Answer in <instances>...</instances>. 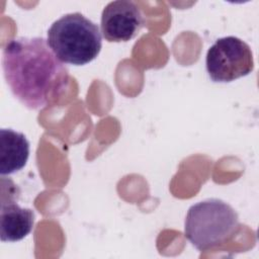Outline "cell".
Wrapping results in <instances>:
<instances>
[{
  "label": "cell",
  "instance_id": "obj_3",
  "mask_svg": "<svg viewBox=\"0 0 259 259\" xmlns=\"http://www.w3.org/2000/svg\"><path fill=\"white\" fill-rule=\"evenodd\" d=\"M238 227V213L229 203L219 198H207L189 207L184 234L197 250L205 251L230 239Z\"/></svg>",
  "mask_w": 259,
  "mask_h": 259
},
{
  "label": "cell",
  "instance_id": "obj_4",
  "mask_svg": "<svg viewBox=\"0 0 259 259\" xmlns=\"http://www.w3.org/2000/svg\"><path fill=\"white\" fill-rule=\"evenodd\" d=\"M205 66L213 82H232L253 71V53L250 47L239 37L232 35L221 37L209 47Z\"/></svg>",
  "mask_w": 259,
  "mask_h": 259
},
{
  "label": "cell",
  "instance_id": "obj_6",
  "mask_svg": "<svg viewBox=\"0 0 259 259\" xmlns=\"http://www.w3.org/2000/svg\"><path fill=\"white\" fill-rule=\"evenodd\" d=\"M2 182L0 229L2 242H16L25 238L33 228L34 213L30 208L21 207L16 201L19 198L17 185L9 179L8 187Z\"/></svg>",
  "mask_w": 259,
  "mask_h": 259
},
{
  "label": "cell",
  "instance_id": "obj_2",
  "mask_svg": "<svg viewBox=\"0 0 259 259\" xmlns=\"http://www.w3.org/2000/svg\"><path fill=\"white\" fill-rule=\"evenodd\" d=\"M47 41L61 62L75 66L93 61L102 47L97 24L79 12L65 14L54 21Z\"/></svg>",
  "mask_w": 259,
  "mask_h": 259
},
{
  "label": "cell",
  "instance_id": "obj_7",
  "mask_svg": "<svg viewBox=\"0 0 259 259\" xmlns=\"http://www.w3.org/2000/svg\"><path fill=\"white\" fill-rule=\"evenodd\" d=\"M29 157V142L22 133L0 130V174L10 175L21 170Z\"/></svg>",
  "mask_w": 259,
  "mask_h": 259
},
{
  "label": "cell",
  "instance_id": "obj_1",
  "mask_svg": "<svg viewBox=\"0 0 259 259\" xmlns=\"http://www.w3.org/2000/svg\"><path fill=\"white\" fill-rule=\"evenodd\" d=\"M2 69L14 97L29 109L47 106L68 81V69L44 37H17L7 42Z\"/></svg>",
  "mask_w": 259,
  "mask_h": 259
},
{
  "label": "cell",
  "instance_id": "obj_5",
  "mask_svg": "<svg viewBox=\"0 0 259 259\" xmlns=\"http://www.w3.org/2000/svg\"><path fill=\"white\" fill-rule=\"evenodd\" d=\"M144 24L139 6L130 0L109 2L101 13V32L108 41H127L139 33Z\"/></svg>",
  "mask_w": 259,
  "mask_h": 259
}]
</instances>
